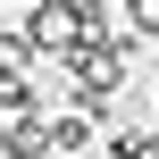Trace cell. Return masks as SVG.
I'll return each mask as SVG.
<instances>
[{"instance_id": "cell-1", "label": "cell", "mask_w": 159, "mask_h": 159, "mask_svg": "<svg viewBox=\"0 0 159 159\" xmlns=\"http://www.w3.org/2000/svg\"><path fill=\"white\" fill-rule=\"evenodd\" d=\"M59 151H101V117H92V109H75V101H67V109H50V159Z\"/></svg>"}, {"instance_id": "cell-2", "label": "cell", "mask_w": 159, "mask_h": 159, "mask_svg": "<svg viewBox=\"0 0 159 159\" xmlns=\"http://www.w3.org/2000/svg\"><path fill=\"white\" fill-rule=\"evenodd\" d=\"M25 109H50V92L34 84V67H0V117H25Z\"/></svg>"}, {"instance_id": "cell-3", "label": "cell", "mask_w": 159, "mask_h": 159, "mask_svg": "<svg viewBox=\"0 0 159 159\" xmlns=\"http://www.w3.org/2000/svg\"><path fill=\"white\" fill-rule=\"evenodd\" d=\"M8 143H17V159H50V109L8 117Z\"/></svg>"}, {"instance_id": "cell-4", "label": "cell", "mask_w": 159, "mask_h": 159, "mask_svg": "<svg viewBox=\"0 0 159 159\" xmlns=\"http://www.w3.org/2000/svg\"><path fill=\"white\" fill-rule=\"evenodd\" d=\"M34 59H42V50H34V34H25V25H17V34L0 25V67H34Z\"/></svg>"}, {"instance_id": "cell-5", "label": "cell", "mask_w": 159, "mask_h": 159, "mask_svg": "<svg viewBox=\"0 0 159 159\" xmlns=\"http://www.w3.org/2000/svg\"><path fill=\"white\" fill-rule=\"evenodd\" d=\"M117 17H126L143 42H159V0H117Z\"/></svg>"}, {"instance_id": "cell-6", "label": "cell", "mask_w": 159, "mask_h": 159, "mask_svg": "<svg viewBox=\"0 0 159 159\" xmlns=\"http://www.w3.org/2000/svg\"><path fill=\"white\" fill-rule=\"evenodd\" d=\"M151 159H159V126H151Z\"/></svg>"}, {"instance_id": "cell-7", "label": "cell", "mask_w": 159, "mask_h": 159, "mask_svg": "<svg viewBox=\"0 0 159 159\" xmlns=\"http://www.w3.org/2000/svg\"><path fill=\"white\" fill-rule=\"evenodd\" d=\"M151 67H159V42H151Z\"/></svg>"}, {"instance_id": "cell-8", "label": "cell", "mask_w": 159, "mask_h": 159, "mask_svg": "<svg viewBox=\"0 0 159 159\" xmlns=\"http://www.w3.org/2000/svg\"><path fill=\"white\" fill-rule=\"evenodd\" d=\"M92 159H117V151H92Z\"/></svg>"}]
</instances>
